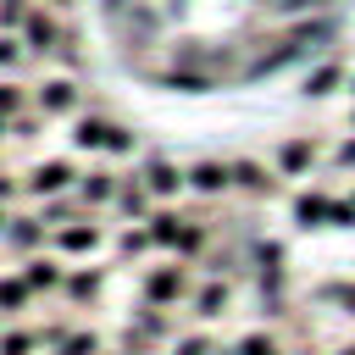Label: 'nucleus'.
<instances>
[{
  "label": "nucleus",
  "mask_w": 355,
  "mask_h": 355,
  "mask_svg": "<svg viewBox=\"0 0 355 355\" xmlns=\"http://www.w3.org/2000/svg\"><path fill=\"white\" fill-rule=\"evenodd\" d=\"M17 39H22V50H28V55H55V50H61V22H55L50 11L28 6V17H22V28H17Z\"/></svg>",
  "instance_id": "1"
},
{
  "label": "nucleus",
  "mask_w": 355,
  "mask_h": 355,
  "mask_svg": "<svg viewBox=\"0 0 355 355\" xmlns=\"http://www.w3.org/2000/svg\"><path fill=\"white\" fill-rule=\"evenodd\" d=\"M33 111H44V116H72V111H78V83H72V78H44L39 94H33Z\"/></svg>",
  "instance_id": "2"
},
{
  "label": "nucleus",
  "mask_w": 355,
  "mask_h": 355,
  "mask_svg": "<svg viewBox=\"0 0 355 355\" xmlns=\"http://www.w3.org/2000/svg\"><path fill=\"white\" fill-rule=\"evenodd\" d=\"M183 183H189V172H183L178 161H166V155H150V161H144V189H150V194H178Z\"/></svg>",
  "instance_id": "3"
},
{
  "label": "nucleus",
  "mask_w": 355,
  "mask_h": 355,
  "mask_svg": "<svg viewBox=\"0 0 355 355\" xmlns=\"http://www.w3.org/2000/svg\"><path fill=\"white\" fill-rule=\"evenodd\" d=\"M189 183H194L200 194H227V189H233V166H227V161H194V166H189Z\"/></svg>",
  "instance_id": "4"
},
{
  "label": "nucleus",
  "mask_w": 355,
  "mask_h": 355,
  "mask_svg": "<svg viewBox=\"0 0 355 355\" xmlns=\"http://www.w3.org/2000/svg\"><path fill=\"white\" fill-rule=\"evenodd\" d=\"M67 183H72V166H67V161H39V166L28 172V189H33V194H61Z\"/></svg>",
  "instance_id": "5"
},
{
  "label": "nucleus",
  "mask_w": 355,
  "mask_h": 355,
  "mask_svg": "<svg viewBox=\"0 0 355 355\" xmlns=\"http://www.w3.org/2000/svg\"><path fill=\"white\" fill-rule=\"evenodd\" d=\"M105 139H111V122L105 116H78V128H72V144L78 150H105Z\"/></svg>",
  "instance_id": "6"
},
{
  "label": "nucleus",
  "mask_w": 355,
  "mask_h": 355,
  "mask_svg": "<svg viewBox=\"0 0 355 355\" xmlns=\"http://www.w3.org/2000/svg\"><path fill=\"white\" fill-rule=\"evenodd\" d=\"M233 183L250 189V194H272V172L261 161H233Z\"/></svg>",
  "instance_id": "7"
},
{
  "label": "nucleus",
  "mask_w": 355,
  "mask_h": 355,
  "mask_svg": "<svg viewBox=\"0 0 355 355\" xmlns=\"http://www.w3.org/2000/svg\"><path fill=\"white\" fill-rule=\"evenodd\" d=\"M55 244H61V250H94V244H100V227H94V222H61Z\"/></svg>",
  "instance_id": "8"
},
{
  "label": "nucleus",
  "mask_w": 355,
  "mask_h": 355,
  "mask_svg": "<svg viewBox=\"0 0 355 355\" xmlns=\"http://www.w3.org/2000/svg\"><path fill=\"white\" fill-rule=\"evenodd\" d=\"M327 211H333V200H327V194H300V200H294V216H300L305 227L327 222Z\"/></svg>",
  "instance_id": "9"
},
{
  "label": "nucleus",
  "mask_w": 355,
  "mask_h": 355,
  "mask_svg": "<svg viewBox=\"0 0 355 355\" xmlns=\"http://www.w3.org/2000/svg\"><path fill=\"white\" fill-rule=\"evenodd\" d=\"M311 155H316L311 139H288V144L277 150V166H283V172H300V166H311Z\"/></svg>",
  "instance_id": "10"
},
{
  "label": "nucleus",
  "mask_w": 355,
  "mask_h": 355,
  "mask_svg": "<svg viewBox=\"0 0 355 355\" xmlns=\"http://www.w3.org/2000/svg\"><path fill=\"white\" fill-rule=\"evenodd\" d=\"M78 194H83L89 205H105V200L116 194V183H111V172H89V178L78 183Z\"/></svg>",
  "instance_id": "11"
},
{
  "label": "nucleus",
  "mask_w": 355,
  "mask_h": 355,
  "mask_svg": "<svg viewBox=\"0 0 355 355\" xmlns=\"http://www.w3.org/2000/svg\"><path fill=\"white\" fill-rule=\"evenodd\" d=\"M116 205H122V211H128V216H139V211H144V205H150V189H144V183H133V178H128V183H116Z\"/></svg>",
  "instance_id": "12"
},
{
  "label": "nucleus",
  "mask_w": 355,
  "mask_h": 355,
  "mask_svg": "<svg viewBox=\"0 0 355 355\" xmlns=\"http://www.w3.org/2000/svg\"><path fill=\"white\" fill-rule=\"evenodd\" d=\"M6 239H11L17 250H28V244H39V239H44V227H39L33 216H17V222H6Z\"/></svg>",
  "instance_id": "13"
},
{
  "label": "nucleus",
  "mask_w": 355,
  "mask_h": 355,
  "mask_svg": "<svg viewBox=\"0 0 355 355\" xmlns=\"http://www.w3.org/2000/svg\"><path fill=\"white\" fill-rule=\"evenodd\" d=\"M22 283H28V288H50V283H61V272H55V261L33 255V261H28V272H22Z\"/></svg>",
  "instance_id": "14"
},
{
  "label": "nucleus",
  "mask_w": 355,
  "mask_h": 355,
  "mask_svg": "<svg viewBox=\"0 0 355 355\" xmlns=\"http://www.w3.org/2000/svg\"><path fill=\"white\" fill-rule=\"evenodd\" d=\"M22 55H28V50H22V39H17V33H0V72H17V67H22Z\"/></svg>",
  "instance_id": "15"
},
{
  "label": "nucleus",
  "mask_w": 355,
  "mask_h": 355,
  "mask_svg": "<svg viewBox=\"0 0 355 355\" xmlns=\"http://www.w3.org/2000/svg\"><path fill=\"white\" fill-rule=\"evenodd\" d=\"M333 83H338V61H327V67H316V72L305 78V94H327Z\"/></svg>",
  "instance_id": "16"
},
{
  "label": "nucleus",
  "mask_w": 355,
  "mask_h": 355,
  "mask_svg": "<svg viewBox=\"0 0 355 355\" xmlns=\"http://www.w3.org/2000/svg\"><path fill=\"white\" fill-rule=\"evenodd\" d=\"M178 288H183V277H178V266H172V272H155V277H150V300H172Z\"/></svg>",
  "instance_id": "17"
},
{
  "label": "nucleus",
  "mask_w": 355,
  "mask_h": 355,
  "mask_svg": "<svg viewBox=\"0 0 355 355\" xmlns=\"http://www.w3.org/2000/svg\"><path fill=\"white\" fill-rule=\"evenodd\" d=\"M22 105H28V100H22V83H0V116L11 122V116H17Z\"/></svg>",
  "instance_id": "18"
},
{
  "label": "nucleus",
  "mask_w": 355,
  "mask_h": 355,
  "mask_svg": "<svg viewBox=\"0 0 355 355\" xmlns=\"http://www.w3.org/2000/svg\"><path fill=\"white\" fill-rule=\"evenodd\" d=\"M22 17H28V0H0V28H6V33H17Z\"/></svg>",
  "instance_id": "19"
},
{
  "label": "nucleus",
  "mask_w": 355,
  "mask_h": 355,
  "mask_svg": "<svg viewBox=\"0 0 355 355\" xmlns=\"http://www.w3.org/2000/svg\"><path fill=\"white\" fill-rule=\"evenodd\" d=\"M22 300H28V283H22V277H6V283H0V305H6V311H17Z\"/></svg>",
  "instance_id": "20"
},
{
  "label": "nucleus",
  "mask_w": 355,
  "mask_h": 355,
  "mask_svg": "<svg viewBox=\"0 0 355 355\" xmlns=\"http://www.w3.org/2000/svg\"><path fill=\"white\" fill-rule=\"evenodd\" d=\"M233 355H277V344H272L266 333H250V338H244V344H239Z\"/></svg>",
  "instance_id": "21"
},
{
  "label": "nucleus",
  "mask_w": 355,
  "mask_h": 355,
  "mask_svg": "<svg viewBox=\"0 0 355 355\" xmlns=\"http://www.w3.org/2000/svg\"><path fill=\"white\" fill-rule=\"evenodd\" d=\"M222 305H227V288H205L200 294V316H222Z\"/></svg>",
  "instance_id": "22"
},
{
  "label": "nucleus",
  "mask_w": 355,
  "mask_h": 355,
  "mask_svg": "<svg viewBox=\"0 0 355 355\" xmlns=\"http://www.w3.org/2000/svg\"><path fill=\"white\" fill-rule=\"evenodd\" d=\"M22 349H28L22 333H6V338H0V355H22Z\"/></svg>",
  "instance_id": "23"
},
{
  "label": "nucleus",
  "mask_w": 355,
  "mask_h": 355,
  "mask_svg": "<svg viewBox=\"0 0 355 355\" xmlns=\"http://www.w3.org/2000/svg\"><path fill=\"white\" fill-rule=\"evenodd\" d=\"M67 288H72V300H89V294H94V277H72Z\"/></svg>",
  "instance_id": "24"
},
{
  "label": "nucleus",
  "mask_w": 355,
  "mask_h": 355,
  "mask_svg": "<svg viewBox=\"0 0 355 355\" xmlns=\"http://www.w3.org/2000/svg\"><path fill=\"white\" fill-rule=\"evenodd\" d=\"M61 355H94V338H72V344H67Z\"/></svg>",
  "instance_id": "25"
},
{
  "label": "nucleus",
  "mask_w": 355,
  "mask_h": 355,
  "mask_svg": "<svg viewBox=\"0 0 355 355\" xmlns=\"http://www.w3.org/2000/svg\"><path fill=\"white\" fill-rule=\"evenodd\" d=\"M178 355H205V338H183V344H178Z\"/></svg>",
  "instance_id": "26"
},
{
  "label": "nucleus",
  "mask_w": 355,
  "mask_h": 355,
  "mask_svg": "<svg viewBox=\"0 0 355 355\" xmlns=\"http://www.w3.org/2000/svg\"><path fill=\"white\" fill-rule=\"evenodd\" d=\"M338 161H344V166H355V139H349V144H338Z\"/></svg>",
  "instance_id": "27"
},
{
  "label": "nucleus",
  "mask_w": 355,
  "mask_h": 355,
  "mask_svg": "<svg viewBox=\"0 0 355 355\" xmlns=\"http://www.w3.org/2000/svg\"><path fill=\"white\" fill-rule=\"evenodd\" d=\"M50 6H55V11H67V6H72V0H50Z\"/></svg>",
  "instance_id": "28"
},
{
  "label": "nucleus",
  "mask_w": 355,
  "mask_h": 355,
  "mask_svg": "<svg viewBox=\"0 0 355 355\" xmlns=\"http://www.w3.org/2000/svg\"><path fill=\"white\" fill-rule=\"evenodd\" d=\"M0 233H6V211H0Z\"/></svg>",
  "instance_id": "29"
},
{
  "label": "nucleus",
  "mask_w": 355,
  "mask_h": 355,
  "mask_svg": "<svg viewBox=\"0 0 355 355\" xmlns=\"http://www.w3.org/2000/svg\"><path fill=\"white\" fill-rule=\"evenodd\" d=\"M349 94H355V78H349Z\"/></svg>",
  "instance_id": "30"
}]
</instances>
